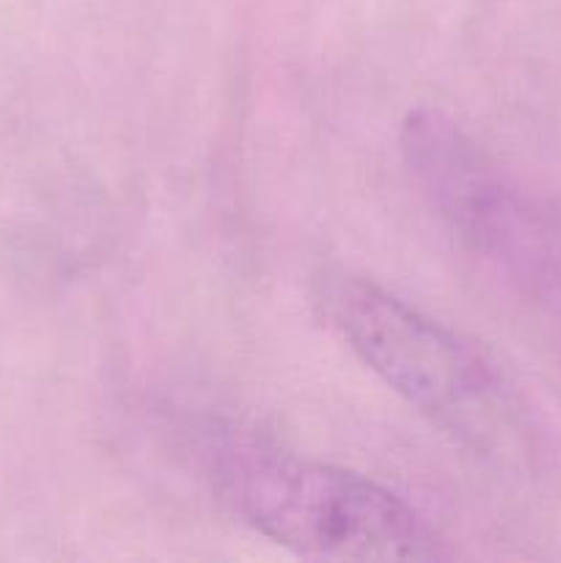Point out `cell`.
<instances>
[{"label":"cell","instance_id":"1","mask_svg":"<svg viewBox=\"0 0 561 563\" xmlns=\"http://www.w3.org/2000/svg\"><path fill=\"white\" fill-rule=\"evenodd\" d=\"M209 476L237 517L308 559L435 561L446 550L421 515L383 484L245 434L209 445Z\"/></svg>","mask_w":561,"mask_h":563},{"label":"cell","instance_id":"2","mask_svg":"<svg viewBox=\"0 0 561 563\" xmlns=\"http://www.w3.org/2000/svg\"><path fill=\"white\" fill-rule=\"evenodd\" d=\"M336 328L407 405L482 454H501L515 410L493 363L473 344L372 280H341Z\"/></svg>","mask_w":561,"mask_h":563},{"label":"cell","instance_id":"3","mask_svg":"<svg viewBox=\"0 0 561 563\" xmlns=\"http://www.w3.org/2000/svg\"><path fill=\"white\" fill-rule=\"evenodd\" d=\"M402 152L429 207L462 245L512 258L528 207L460 126L435 110H413L402 124Z\"/></svg>","mask_w":561,"mask_h":563},{"label":"cell","instance_id":"4","mask_svg":"<svg viewBox=\"0 0 561 563\" xmlns=\"http://www.w3.org/2000/svg\"><path fill=\"white\" fill-rule=\"evenodd\" d=\"M534 262L561 278V212H531L517 262Z\"/></svg>","mask_w":561,"mask_h":563}]
</instances>
